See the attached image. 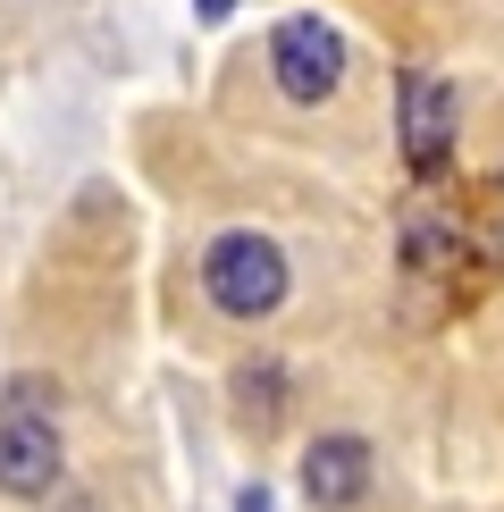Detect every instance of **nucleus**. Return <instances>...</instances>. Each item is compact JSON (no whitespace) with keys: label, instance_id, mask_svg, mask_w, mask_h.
<instances>
[{"label":"nucleus","instance_id":"obj_8","mask_svg":"<svg viewBox=\"0 0 504 512\" xmlns=\"http://www.w3.org/2000/svg\"><path fill=\"white\" fill-rule=\"evenodd\" d=\"M236 512H269V487H244V496H236Z\"/></svg>","mask_w":504,"mask_h":512},{"label":"nucleus","instance_id":"obj_9","mask_svg":"<svg viewBox=\"0 0 504 512\" xmlns=\"http://www.w3.org/2000/svg\"><path fill=\"white\" fill-rule=\"evenodd\" d=\"M194 9H202V17H227V9H236V0H194Z\"/></svg>","mask_w":504,"mask_h":512},{"label":"nucleus","instance_id":"obj_1","mask_svg":"<svg viewBox=\"0 0 504 512\" xmlns=\"http://www.w3.org/2000/svg\"><path fill=\"white\" fill-rule=\"evenodd\" d=\"M59 403L42 378H17L9 395H0V496L17 504H42L59 487Z\"/></svg>","mask_w":504,"mask_h":512},{"label":"nucleus","instance_id":"obj_7","mask_svg":"<svg viewBox=\"0 0 504 512\" xmlns=\"http://www.w3.org/2000/svg\"><path fill=\"white\" fill-rule=\"evenodd\" d=\"M236 412L252 429H278V412H286V370L278 361H244L236 370Z\"/></svg>","mask_w":504,"mask_h":512},{"label":"nucleus","instance_id":"obj_2","mask_svg":"<svg viewBox=\"0 0 504 512\" xmlns=\"http://www.w3.org/2000/svg\"><path fill=\"white\" fill-rule=\"evenodd\" d=\"M202 294L227 319H269L286 303V252H278V236H261V227H227V236L202 252Z\"/></svg>","mask_w":504,"mask_h":512},{"label":"nucleus","instance_id":"obj_10","mask_svg":"<svg viewBox=\"0 0 504 512\" xmlns=\"http://www.w3.org/2000/svg\"><path fill=\"white\" fill-rule=\"evenodd\" d=\"M68 512H93V504H68Z\"/></svg>","mask_w":504,"mask_h":512},{"label":"nucleus","instance_id":"obj_3","mask_svg":"<svg viewBox=\"0 0 504 512\" xmlns=\"http://www.w3.org/2000/svg\"><path fill=\"white\" fill-rule=\"evenodd\" d=\"M269 76H278L286 101L320 110V101H336V84H345V34H336L328 17H311V9L278 17V34H269Z\"/></svg>","mask_w":504,"mask_h":512},{"label":"nucleus","instance_id":"obj_5","mask_svg":"<svg viewBox=\"0 0 504 512\" xmlns=\"http://www.w3.org/2000/svg\"><path fill=\"white\" fill-rule=\"evenodd\" d=\"M303 496L320 504V512L362 504V496H370V437H353V429L320 437V445L303 454Z\"/></svg>","mask_w":504,"mask_h":512},{"label":"nucleus","instance_id":"obj_11","mask_svg":"<svg viewBox=\"0 0 504 512\" xmlns=\"http://www.w3.org/2000/svg\"><path fill=\"white\" fill-rule=\"evenodd\" d=\"M496 194H504V177H496Z\"/></svg>","mask_w":504,"mask_h":512},{"label":"nucleus","instance_id":"obj_4","mask_svg":"<svg viewBox=\"0 0 504 512\" xmlns=\"http://www.w3.org/2000/svg\"><path fill=\"white\" fill-rule=\"evenodd\" d=\"M395 135H404V168L420 185H437L454 168V84L429 76V68H404L395 76Z\"/></svg>","mask_w":504,"mask_h":512},{"label":"nucleus","instance_id":"obj_6","mask_svg":"<svg viewBox=\"0 0 504 512\" xmlns=\"http://www.w3.org/2000/svg\"><path fill=\"white\" fill-rule=\"evenodd\" d=\"M462 210L454 202H437V185H420V202L404 210V269L412 277H454V261H462Z\"/></svg>","mask_w":504,"mask_h":512}]
</instances>
